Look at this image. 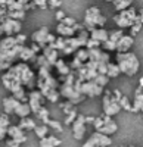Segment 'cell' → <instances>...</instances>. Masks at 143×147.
Returning a JSON list of instances; mask_svg holds the SVG:
<instances>
[{
	"label": "cell",
	"mask_w": 143,
	"mask_h": 147,
	"mask_svg": "<svg viewBox=\"0 0 143 147\" xmlns=\"http://www.w3.org/2000/svg\"><path fill=\"white\" fill-rule=\"evenodd\" d=\"M0 80H2L3 87L10 91V94H15L21 90L30 93L37 88V75L28 63L24 62L15 63L9 71L3 74Z\"/></svg>",
	"instance_id": "1"
},
{
	"label": "cell",
	"mask_w": 143,
	"mask_h": 147,
	"mask_svg": "<svg viewBox=\"0 0 143 147\" xmlns=\"http://www.w3.org/2000/svg\"><path fill=\"white\" fill-rule=\"evenodd\" d=\"M115 63L118 65L121 74H124V75H127V77H134L139 72V68H140L139 57L131 52H128V53H115Z\"/></svg>",
	"instance_id": "2"
},
{
	"label": "cell",
	"mask_w": 143,
	"mask_h": 147,
	"mask_svg": "<svg viewBox=\"0 0 143 147\" xmlns=\"http://www.w3.org/2000/svg\"><path fill=\"white\" fill-rule=\"evenodd\" d=\"M137 13H139V12H137L136 7H128L127 10L117 13L114 16V22H115V25L120 30H125V28L130 30L133 27L136 18H137Z\"/></svg>",
	"instance_id": "3"
},
{
	"label": "cell",
	"mask_w": 143,
	"mask_h": 147,
	"mask_svg": "<svg viewBox=\"0 0 143 147\" xmlns=\"http://www.w3.org/2000/svg\"><path fill=\"white\" fill-rule=\"evenodd\" d=\"M103 115L106 116H115L117 113L121 112V106L114 97H112V90H103Z\"/></svg>",
	"instance_id": "4"
},
{
	"label": "cell",
	"mask_w": 143,
	"mask_h": 147,
	"mask_svg": "<svg viewBox=\"0 0 143 147\" xmlns=\"http://www.w3.org/2000/svg\"><path fill=\"white\" fill-rule=\"evenodd\" d=\"M112 144V138L108 136H103L100 132L94 131L91 136L87 138V141H84L83 147H108Z\"/></svg>",
	"instance_id": "5"
},
{
	"label": "cell",
	"mask_w": 143,
	"mask_h": 147,
	"mask_svg": "<svg viewBox=\"0 0 143 147\" xmlns=\"http://www.w3.org/2000/svg\"><path fill=\"white\" fill-rule=\"evenodd\" d=\"M44 103H46V99L37 88L28 93V105H30V109H31V113H37L44 106Z\"/></svg>",
	"instance_id": "6"
},
{
	"label": "cell",
	"mask_w": 143,
	"mask_h": 147,
	"mask_svg": "<svg viewBox=\"0 0 143 147\" xmlns=\"http://www.w3.org/2000/svg\"><path fill=\"white\" fill-rule=\"evenodd\" d=\"M0 25H2L3 32H5L6 37H15V35L21 34V31H22V22L10 19V18H6Z\"/></svg>",
	"instance_id": "7"
},
{
	"label": "cell",
	"mask_w": 143,
	"mask_h": 147,
	"mask_svg": "<svg viewBox=\"0 0 143 147\" xmlns=\"http://www.w3.org/2000/svg\"><path fill=\"white\" fill-rule=\"evenodd\" d=\"M84 116L83 113H78L77 119L74 121V124L71 125V129H73V136L75 140H83L86 137V131H87V127H86V121H84Z\"/></svg>",
	"instance_id": "8"
},
{
	"label": "cell",
	"mask_w": 143,
	"mask_h": 147,
	"mask_svg": "<svg viewBox=\"0 0 143 147\" xmlns=\"http://www.w3.org/2000/svg\"><path fill=\"white\" fill-rule=\"evenodd\" d=\"M49 34H50L49 27H40L37 31H34L31 34V43L39 44L40 49L43 50V49L47 46V37H49Z\"/></svg>",
	"instance_id": "9"
},
{
	"label": "cell",
	"mask_w": 143,
	"mask_h": 147,
	"mask_svg": "<svg viewBox=\"0 0 143 147\" xmlns=\"http://www.w3.org/2000/svg\"><path fill=\"white\" fill-rule=\"evenodd\" d=\"M102 119H103V127H102L99 131H96V132H100V134H103V136H108V137L114 136V134L118 131L117 122H115L111 116H106V115H103V113H102Z\"/></svg>",
	"instance_id": "10"
},
{
	"label": "cell",
	"mask_w": 143,
	"mask_h": 147,
	"mask_svg": "<svg viewBox=\"0 0 143 147\" xmlns=\"http://www.w3.org/2000/svg\"><path fill=\"white\" fill-rule=\"evenodd\" d=\"M134 44V37L130 34H124L117 43V53H128V50Z\"/></svg>",
	"instance_id": "11"
},
{
	"label": "cell",
	"mask_w": 143,
	"mask_h": 147,
	"mask_svg": "<svg viewBox=\"0 0 143 147\" xmlns=\"http://www.w3.org/2000/svg\"><path fill=\"white\" fill-rule=\"evenodd\" d=\"M7 137H9L10 140L18 141L19 144L25 143V141L28 140V138H27V136H25V132H24L18 125H10V127L7 128Z\"/></svg>",
	"instance_id": "12"
},
{
	"label": "cell",
	"mask_w": 143,
	"mask_h": 147,
	"mask_svg": "<svg viewBox=\"0 0 143 147\" xmlns=\"http://www.w3.org/2000/svg\"><path fill=\"white\" fill-rule=\"evenodd\" d=\"M131 113H143V88L137 87L131 102Z\"/></svg>",
	"instance_id": "13"
},
{
	"label": "cell",
	"mask_w": 143,
	"mask_h": 147,
	"mask_svg": "<svg viewBox=\"0 0 143 147\" xmlns=\"http://www.w3.org/2000/svg\"><path fill=\"white\" fill-rule=\"evenodd\" d=\"M19 103H21V102H18L14 96L5 97L3 102H2V106H3V113H6L7 116L15 115V110H16V107L19 106Z\"/></svg>",
	"instance_id": "14"
},
{
	"label": "cell",
	"mask_w": 143,
	"mask_h": 147,
	"mask_svg": "<svg viewBox=\"0 0 143 147\" xmlns=\"http://www.w3.org/2000/svg\"><path fill=\"white\" fill-rule=\"evenodd\" d=\"M41 55L47 59V62H49L52 66H55V63L58 62L59 59V53H58V50H55V49L52 47V46H46L43 50H41Z\"/></svg>",
	"instance_id": "15"
},
{
	"label": "cell",
	"mask_w": 143,
	"mask_h": 147,
	"mask_svg": "<svg viewBox=\"0 0 143 147\" xmlns=\"http://www.w3.org/2000/svg\"><path fill=\"white\" fill-rule=\"evenodd\" d=\"M90 38L96 40L100 44H103L105 41L109 40V32H108V30H105V28H96V30H93L90 32Z\"/></svg>",
	"instance_id": "16"
},
{
	"label": "cell",
	"mask_w": 143,
	"mask_h": 147,
	"mask_svg": "<svg viewBox=\"0 0 143 147\" xmlns=\"http://www.w3.org/2000/svg\"><path fill=\"white\" fill-rule=\"evenodd\" d=\"M35 59H37V55H35L28 46H24L22 52L19 55V60L24 63H28V62H35Z\"/></svg>",
	"instance_id": "17"
},
{
	"label": "cell",
	"mask_w": 143,
	"mask_h": 147,
	"mask_svg": "<svg viewBox=\"0 0 143 147\" xmlns=\"http://www.w3.org/2000/svg\"><path fill=\"white\" fill-rule=\"evenodd\" d=\"M53 68L56 69V72H58L59 78H65L66 75H69V74L73 72V71L69 69L68 63H65V62H64V59H62V57L59 59V60H58L56 63H55V66H53Z\"/></svg>",
	"instance_id": "18"
},
{
	"label": "cell",
	"mask_w": 143,
	"mask_h": 147,
	"mask_svg": "<svg viewBox=\"0 0 143 147\" xmlns=\"http://www.w3.org/2000/svg\"><path fill=\"white\" fill-rule=\"evenodd\" d=\"M56 34H58V37H62V38H73V37H75L74 28L65 27L64 24H58V27H56Z\"/></svg>",
	"instance_id": "19"
},
{
	"label": "cell",
	"mask_w": 143,
	"mask_h": 147,
	"mask_svg": "<svg viewBox=\"0 0 143 147\" xmlns=\"http://www.w3.org/2000/svg\"><path fill=\"white\" fill-rule=\"evenodd\" d=\"M39 144H40V147H59L62 144V140L55 136H47V137L41 138L39 141Z\"/></svg>",
	"instance_id": "20"
},
{
	"label": "cell",
	"mask_w": 143,
	"mask_h": 147,
	"mask_svg": "<svg viewBox=\"0 0 143 147\" xmlns=\"http://www.w3.org/2000/svg\"><path fill=\"white\" fill-rule=\"evenodd\" d=\"M18 127L24 131V132H27V131H34V128L37 127V124H35V121L33 118H22L19 119L18 122Z\"/></svg>",
	"instance_id": "21"
},
{
	"label": "cell",
	"mask_w": 143,
	"mask_h": 147,
	"mask_svg": "<svg viewBox=\"0 0 143 147\" xmlns=\"http://www.w3.org/2000/svg\"><path fill=\"white\" fill-rule=\"evenodd\" d=\"M15 115H16L19 119H22V118H30V115H31L30 105H28V103H19V106H18L16 110H15Z\"/></svg>",
	"instance_id": "22"
},
{
	"label": "cell",
	"mask_w": 143,
	"mask_h": 147,
	"mask_svg": "<svg viewBox=\"0 0 143 147\" xmlns=\"http://www.w3.org/2000/svg\"><path fill=\"white\" fill-rule=\"evenodd\" d=\"M16 44L15 41V37H5V38L0 40V50L2 52H6V50H10V49H14Z\"/></svg>",
	"instance_id": "23"
},
{
	"label": "cell",
	"mask_w": 143,
	"mask_h": 147,
	"mask_svg": "<svg viewBox=\"0 0 143 147\" xmlns=\"http://www.w3.org/2000/svg\"><path fill=\"white\" fill-rule=\"evenodd\" d=\"M35 116H37V119H40V122L43 125H47L49 121H50V112H49V109H47L46 106H43L39 112L35 113Z\"/></svg>",
	"instance_id": "24"
},
{
	"label": "cell",
	"mask_w": 143,
	"mask_h": 147,
	"mask_svg": "<svg viewBox=\"0 0 143 147\" xmlns=\"http://www.w3.org/2000/svg\"><path fill=\"white\" fill-rule=\"evenodd\" d=\"M112 5L115 6V10L120 13V12H124L128 7H131L133 2H131V0H115V2H112Z\"/></svg>",
	"instance_id": "25"
},
{
	"label": "cell",
	"mask_w": 143,
	"mask_h": 147,
	"mask_svg": "<svg viewBox=\"0 0 143 147\" xmlns=\"http://www.w3.org/2000/svg\"><path fill=\"white\" fill-rule=\"evenodd\" d=\"M120 75H121V71H120V68H118V65L111 62L108 65V69H106V77H108L109 80H112V78H118Z\"/></svg>",
	"instance_id": "26"
},
{
	"label": "cell",
	"mask_w": 143,
	"mask_h": 147,
	"mask_svg": "<svg viewBox=\"0 0 143 147\" xmlns=\"http://www.w3.org/2000/svg\"><path fill=\"white\" fill-rule=\"evenodd\" d=\"M35 66H39V68H43V69H47V71H50L52 72V69H53V66L47 62V59L40 53L39 56H37V59H35Z\"/></svg>",
	"instance_id": "27"
},
{
	"label": "cell",
	"mask_w": 143,
	"mask_h": 147,
	"mask_svg": "<svg viewBox=\"0 0 143 147\" xmlns=\"http://www.w3.org/2000/svg\"><path fill=\"white\" fill-rule=\"evenodd\" d=\"M49 127L47 125H43V124H40V125H37L34 128V132H35V136L39 137V140H41V138H44V137H47L49 136Z\"/></svg>",
	"instance_id": "28"
},
{
	"label": "cell",
	"mask_w": 143,
	"mask_h": 147,
	"mask_svg": "<svg viewBox=\"0 0 143 147\" xmlns=\"http://www.w3.org/2000/svg\"><path fill=\"white\" fill-rule=\"evenodd\" d=\"M77 60H80L81 63H86L89 62V50L86 47H83V49H78V50L75 52V56H74Z\"/></svg>",
	"instance_id": "29"
},
{
	"label": "cell",
	"mask_w": 143,
	"mask_h": 147,
	"mask_svg": "<svg viewBox=\"0 0 143 147\" xmlns=\"http://www.w3.org/2000/svg\"><path fill=\"white\" fill-rule=\"evenodd\" d=\"M7 18L22 22L24 19L27 18V12H24V10H15V12H9V10H7Z\"/></svg>",
	"instance_id": "30"
},
{
	"label": "cell",
	"mask_w": 143,
	"mask_h": 147,
	"mask_svg": "<svg viewBox=\"0 0 143 147\" xmlns=\"http://www.w3.org/2000/svg\"><path fill=\"white\" fill-rule=\"evenodd\" d=\"M100 49H102L103 52H106V53H111V52L117 53V43L108 40V41H105L103 44H100Z\"/></svg>",
	"instance_id": "31"
},
{
	"label": "cell",
	"mask_w": 143,
	"mask_h": 147,
	"mask_svg": "<svg viewBox=\"0 0 143 147\" xmlns=\"http://www.w3.org/2000/svg\"><path fill=\"white\" fill-rule=\"evenodd\" d=\"M142 27H143V24H142V21H140V18H139V13H137V18H136V21H134V24H133V27L130 28V35H131V37L137 35L139 31L142 30Z\"/></svg>",
	"instance_id": "32"
},
{
	"label": "cell",
	"mask_w": 143,
	"mask_h": 147,
	"mask_svg": "<svg viewBox=\"0 0 143 147\" xmlns=\"http://www.w3.org/2000/svg\"><path fill=\"white\" fill-rule=\"evenodd\" d=\"M59 107H61L64 110V115H69V113H73L74 110H77V107L74 105H71L69 102H62V103H59Z\"/></svg>",
	"instance_id": "33"
},
{
	"label": "cell",
	"mask_w": 143,
	"mask_h": 147,
	"mask_svg": "<svg viewBox=\"0 0 143 147\" xmlns=\"http://www.w3.org/2000/svg\"><path fill=\"white\" fill-rule=\"evenodd\" d=\"M108 32H109V40H111V41H114V43H118V40H120L121 37L124 35L123 30H120V28H117V30H111V31H108Z\"/></svg>",
	"instance_id": "34"
},
{
	"label": "cell",
	"mask_w": 143,
	"mask_h": 147,
	"mask_svg": "<svg viewBox=\"0 0 143 147\" xmlns=\"http://www.w3.org/2000/svg\"><path fill=\"white\" fill-rule=\"evenodd\" d=\"M47 127L55 129L56 132H62L64 131V124H62V122H59V121H56V119H50L49 124H47Z\"/></svg>",
	"instance_id": "35"
},
{
	"label": "cell",
	"mask_w": 143,
	"mask_h": 147,
	"mask_svg": "<svg viewBox=\"0 0 143 147\" xmlns=\"http://www.w3.org/2000/svg\"><path fill=\"white\" fill-rule=\"evenodd\" d=\"M120 106L123 110H127V112H131V102L127 96H123L121 100H120Z\"/></svg>",
	"instance_id": "36"
},
{
	"label": "cell",
	"mask_w": 143,
	"mask_h": 147,
	"mask_svg": "<svg viewBox=\"0 0 143 147\" xmlns=\"http://www.w3.org/2000/svg\"><path fill=\"white\" fill-rule=\"evenodd\" d=\"M77 116H78V110H74L73 113L66 115L65 119H64V127H65V125H69V127H71V125L74 124V121L77 119Z\"/></svg>",
	"instance_id": "37"
},
{
	"label": "cell",
	"mask_w": 143,
	"mask_h": 147,
	"mask_svg": "<svg viewBox=\"0 0 143 147\" xmlns=\"http://www.w3.org/2000/svg\"><path fill=\"white\" fill-rule=\"evenodd\" d=\"M93 81H94V82H96L98 85H100V87H102V88H105V87H106V85H108V84H109V81H111V80H109L108 77H106V75H98V77H96V78H94Z\"/></svg>",
	"instance_id": "38"
},
{
	"label": "cell",
	"mask_w": 143,
	"mask_h": 147,
	"mask_svg": "<svg viewBox=\"0 0 143 147\" xmlns=\"http://www.w3.org/2000/svg\"><path fill=\"white\" fill-rule=\"evenodd\" d=\"M98 15H100V9H99L98 6H90V7H87V9H86V13H84V16H98Z\"/></svg>",
	"instance_id": "39"
},
{
	"label": "cell",
	"mask_w": 143,
	"mask_h": 147,
	"mask_svg": "<svg viewBox=\"0 0 143 147\" xmlns=\"http://www.w3.org/2000/svg\"><path fill=\"white\" fill-rule=\"evenodd\" d=\"M62 24H64L65 27L74 28V27H75V24H77V19H75V18H73V16H66V18L62 21Z\"/></svg>",
	"instance_id": "40"
},
{
	"label": "cell",
	"mask_w": 143,
	"mask_h": 147,
	"mask_svg": "<svg viewBox=\"0 0 143 147\" xmlns=\"http://www.w3.org/2000/svg\"><path fill=\"white\" fill-rule=\"evenodd\" d=\"M15 41H16V44H18V46H25V41H27V35L24 34V32H21V34L15 35Z\"/></svg>",
	"instance_id": "41"
},
{
	"label": "cell",
	"mask_w": 143,
	"mask_h": 147,
	"mask_svg": "<svg viewBox=\"0 0 143 147\" xmlns=\"http://www.w3.org/2000/svg\"><path fill=\"white\" fill-rule=\"evenodd\" d=\"M47 6H49V9H58L62 6V2L61 0H47Z\"/></svg>",
	"instance_id": "42"
},
{
	"label": "cell",
	"mask_w": 143,
	"mask_h": 147,
	"mask_svg": "<svg viewBox=\"0 0 143 147\" xmlns=\"http://www.w3.org/2000/svg\"><path fill=\"white\" fill-rule=\"evenodd\" d=\"M55 18H56L58 24H62V21L66 18V13L64 12V9H59V10H56V15H55Z\"/></svg>",
	"instance_id": "43"
},
{
	"label": "cell",
	"mask_w": 143,
	"mask_h": 147,
	"mask_svg": "<svg viewBox=\"0 0 143 147\" xmlns=\"http://www.w3.org/2000/svg\"><path fill=\"white\" fill-rule=\"evenodd\" d=\"M86 49H100V43H98L96 40H91V38H89Z\"/></svg>",
	"instance_id": "44"
},
{
	"label": "cell",
	"mask_w": 143,
	"mask_h": 147,
	"mask_svg": "<svg viewBox=\"0 0 143 147\" xmlns=\"http://www.w3.org/2000/svg\"><path fill=\"white\" fill-rule=\"evenodd\" d=\"M35 6H37L39 9H49V6H47V0H34Z\"/></svg>",
	"instance_id": "45"
},
{
	"label": "cell",
	"mask_w": 143,
	"mask_h": 147,
	"mask_svg": "<svg viewBox=\"0 0 143 147\" xmlns=\"http://www.w3.org/2000/svg\"><path fill=\"white\" fill-rule=\"evenodd\" d=\"M28 47H30L31 50H33V52H34L35 55H37V56H39V55L41 53V49H40V46H39V44H35V43H31V44H30Z\"/></svg>",
	"instance_id": "46"
},
{
	"label": "cell",
	"mask_w": 143,
	"mask_h": 147,
	"mask_svg": "<svg viewBox=\"0 0 143 147\" xmlns=\"http://www.w3.org/2000/svg\"><path fill=\"white\" fill-rule=\"evenodd\" d=\"M6 144H7V147H19V146H21L18 141L10 140V138H7V140H6Z\"/></svg>",
	"instance_id": "47"
},
{
	"label": "cell",
	"mask_w": 143,
	"mask_h": 147,
	"mask_svg": "<svg viewBox=\"0 0 143 147\" xmlns=\"http://www.w3.org/2000/svg\"><path fill=\"white\" fill-rule=\"evenodd\" d=\"M84 121H86V125H93V122H94V116L86 115V116H84Z\"/></svg>",
	"instance_id": "48"
},
{
	"label": "cell",
	"mask_w": 143,
	"mask_h": 147,
	"mask_svg": "<svg viewBox=\"0 0 143 147\" xmlns=\"http://www.w3.org/2000/svg\"><path fill=\"white\" fill-rule=\"evenodd\" d=\"M139 18H140V21H142V24H143V9L139 12Z\"/></svg>",
	"instance_id": "49"
},
{
	"label": "cell",
	"mask_w": 143,
	"mask_h": 147,
	"mask_svg": "<svg viewBox=\"0 0 143 147\" xmlns=\"http://www.w3.org/2000/svg\"><path fill=\"white\" fill-rule=\"evenodd\" d=\"M5 32H3V28H2V25H0V37H2Z\"/></svg>",
	"instance_id": "50"
},
{
	"label": "cell",
	"mask_w": 143,
	"mask_h": 147,
	"mask_svg": "<svg viewBox=\"0 0 143 147\" xmlns=\"http://www.w3.org/2000/svg\"><path fill=\"white\" fill-rule=\"evenodd\" d=\"M123 147H125V146H123ZM131 147H134V146H131Z\"/></svg>",
	"instance_id": "51"
}]
</instances>
